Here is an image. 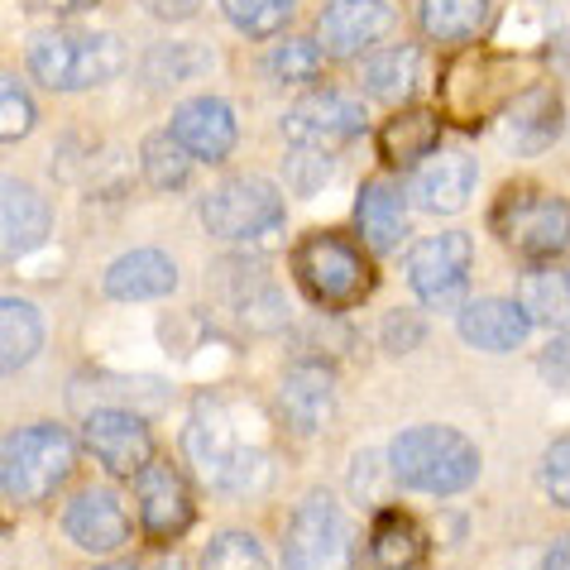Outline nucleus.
<instances>
[{
	"instance_id": "15",
	"label": "nucleus",
	"mask_w": 570,
	"mask_h": 570,
	"mask_svg": "<svg viewBox=\"0 0 570 570\" xmlns=\"http://www.w3.org/2000/svg\"><path fill=\"white\" fill-rule=\"evenodd\" d=\"M499 135L513 154H542L551 139L561 135V101L551 87H528L503 106Z\"/></svg>"
},
{
	"instance_id": "24",
	"label": "nucleus",
	"mask_w": 570,
	"mask_h": 570,
	"mask_svg": "<svg viewBox=\"0 0 570 570\" xmlns=\"http://www.w3.org/2000/svg\"><path fill=\"white\" fill-rule=\"evenodd\" d=\"M39 351H43V316L24 297H6L0 303V364H6V374H20Z\"/></svg>"
},
{
	"instance_id": "32",
	"label": "nucleus",
	"mask_w": 570,
	"mask_h": 570,
	"mask_svg": "<svg viewBox=\"0 0 570 570\" xmlns=\"http://www.w3.org/2000/svg\"><path fill=\"white\" fill-rule=\"evenodd\" d=\"M283 178H288L303 197L322 193L326 178H331V149H307V145H297V149L288 154V168H283Z\"/></svg>"
},
{
	"instance_id": "14",
	"label": "nucleus",
	"mask_w": 570,
	"mask_h": 570,
	"mask_svg": "<svg viewBox=\"0 0 570 570\" xmlns=\"http://www.w3.org/2000/svg\"><path fill=\"white\" fill-rule=\"evenodd\" d=\"M139 513H145V528L154 537H178L183 528H193L197 518L193 489L168 461H149L139 470Z\"/></svg>"
},
{
	"instance_id": "29",
	"label": "nucleus",
	"mask_w": 570,
	"mask_h": 570,
	"mask_svg": "<svg viewBox=\"0 0 570 570\" xmlns=\"http://www.w3.org/2000/svg\"><path fill=\"white\" fill-rule=\"evenodd\" d=\"M145 178L149 187H158V193H178V187H187V178H193V149L183 145L178 135H149L145 139Z\"/></svg>"
},
{
	"instance_id": "11",
	"label": "nucleus",
	"mask_w": 570,
	"mask_h": 570,
	"mask_svg": "<svg viewBox=\"0 0 570 570\" xmlns=\"http://www.w3.org/2000/svg\"><path fill=\"white\" fill-rule=\"evenodd\" d=\"M407 283H413V293L422 297V303H432V307L455 303V297L465 293V283H470V240L461 230H446V235L422 240L413 249V259H407Z\"/></svg>"
},
{
	"instance_id": "36",
	"label": "nucleus",
	"mask_w": 570,
	"mask_h": 570,
	"mask_svg": "<svg viewBox=\"0 0 570 570\" xmlns=\"http://www.w3.org/2000/svg\"><path fill=\"white\" fill-rule=\"evenodd\" d=\"M542 489L557 509H570V441H557L542 461Z\"/></svg>"
},
{
	"instance_id": "19",
	"label": "nucleus",
	"mask_w": 570,
	"mask_h": 570,
	"mask_svg": "<svg viewBox=\"0 0 570 570\" xmlns=\"http://www.w3.org/2000/svg\"><path fill=\"white\" fill-rule=\"evenodd\" d=\"M101 283L106 297H116V303H154V297H168L178 288V268L164 249H130L106 268Z\"/></svg>"
},
{
	"instance_id": "5",
	"label": "nucleus",
	"mask_w": 570,
	"mask_h": 570,
	"mask_svg": "<svg viewBox=\"0 0 570 570\" xmlns=\"http://www.w3.org/2000/svg\"><path fill=\"white\" fill-rule=\"evenodd\" d=\"M72 465H77V441L58 422L10 432L6 455H0V474H6V489L14 499H49L72 474Z\"/></svg>"
},
{
	"instance_id": "25",
	"label": "nucleus",
	"mask_w": 570,
	"mask_h": 570,
	"mask_svg": "<svg viewBox=\"0 0 570 570\" xmlns=\"http://www.w3.org/2000/svg\"><path fill=\"white\" fill-rule=\"evenodd\" d=\"M417 82H422V49H413V43L379 53L370 68H364V87H370V97L374 101H389V106L413 101Z\"/></svg>"
},
{
	"instance_id": "6",
	"label": "nucleus",
	"mask_w": 570,
	"mask_h": 570,
	"mask_svg": "<svg viewBox=\"0 0 570 570\" xmlns=\"http://www.w3.org/2000/svg\"><path fill=\"white\" fill-rule=\"evenodd\" d=\"M494 235L522 259H557L570 249V202L522 187L494 207Z\"/></svg>"
},
{
	"instance_id": "1",
	"label": "nucleus",
	"mask_w": 570,
	"mask_h": 570,
	"mask_svg": "<svg viewBox=\"0 0 570 570\" xmlns=\"http://www.w3.org/2000/svg\"><path fill=\"white\" fill-rule=\"evenodd\" d=\"M183 451L197 480L220 494H259L274 480V455L259 436V417L235 399H202L183 432Z\"/></svg>"
},
{
	"instance_id": "33",
	"label": "nucleus",
	"mask_w": 570,
	"mask_h": 570,
	"mask_svg": "<svg viewBox=\"0 0 570 570\" xmlns=\"http://www.w3.org/2000/svg\"><path fill=\"white\" fill-rule=\"evenodd\" d=\"M0 106H6V110H0V130H6L10 145L35 130V106H29L24 87L14 82V77H6V82H0Z\"/></svg>"
},
{
	"instance_id": "37",
	"label": "nucleus",
	"mask_w": 570,
	"mask_h": 570,
	"mask_svg": "<svg viewBox=\"0 0 570 570\" xmlns=\"http://www.w3.org/2000/svg\"><path fill=\"white\" fill-rule=\"evenodd\" d=\"M426 336V326L417 322V316L413 312H393L389 316V322H384V351H413V345Z\"/></svg>"
},
{
	"instance_id": "17",
	"label": "nucleus",
	"mask_w": 570,
	"mask_h": 570,
	"mask_svg": "<svg viewBox=\"0 0 570 570\" xmlns=\"http://www.w3.org/2000/svg\"><path fill=\"white\" fill-rule=\"evenodd\" d=\"M470 193H474V158L470 154L441 149V154H426L413 168V197L426 212L455 216L470 202Z\"/></svg>"
},
{
	"instance_id": "28",
	"label": "nucleus",
	"mask_w": 570,
	"mask_h": 570,
	"mask_svg": "<svg viewBox=\"0 0 570 570\" xmlns=\"http://www.w3.org/2000/svg\"><path fill=\"white\" fill-rule=\"evenodd\" d=\"M422 551H426V537L417 532L413 518L399 513V509L379 513L374 532H370V561H379V566H413V561H422Z\"/></svg>"
},
{
	"instance_id": "40",
	"label": "nucleus",
	"mask_w": 570,
	"mask_h": 570,
	"mask_svg": "<svg viewBox=\"0 0 570 570\" xmlns=\"http://www.w3.org/2000/svg\"><path fill=\"white\" fill-rule=\"evenodd\" d=\"M542 566H551V570H570V537H561V542H551V547H547Z\"/></svg>"
},
{
	"instance_id": "26",
	"label": "nucleus",
	"mask_w": 570,
	"mask_h": 570,
	"mask_svg": "<svg viewBox=\"0 0 570 570\" xmlns=\"http://www.w3.org/2000/svg\"><path fill=\"white\" fill-rule=\"evenodd\" d=\"M417 20L441 43H465L484 29L489 0H417Z\"/></svg>"
},
{
	"instance_id": "2",
	"label": "nucleus",
	"mask_w": 570,
	"mask_h": 570,
	"mask_svg": "<svg viewBox=\"0 0 570 570\" xmlns=\"http://www.w3.org/2000/svg\"><path fill=\"white\" fill-rule=\"evenodd\" d=\"M393 480L417 494H461L480 480V451L474 441L451 432V426H413V432L393 436L389 446Z\"/></svg>"
},
{
	"instance_id": "34",
	"label": "nucleus",
	"mask_w": 570,
	"mask_h": 570,
	"mask_svg": "<svg viewBox=\"0 0 570 570\" xmlns=\"http://www.w3.org/2000/svg\"><path fill=\"white\" fill-rule=\"evenodd\" d=\"M264 561H268L264 547L245 532H220L207 547V566H264Z\"/></svg>"
},
{
	"instance_id": "27",
	"label": "nucleus",
	"mask_w": 570,
	"mask_h": 570,
	"mask_svg": "<svg viewBox=\"0 0 570 570\" xmlns=\"http://www.w3.org/2000/svg\"><path fill=\"white\" fill-rule=\"evenodd\" d=\"M518 293L522 307L532 312V322L570 331V268H532Z\"/></svg>"
},
{
	"instance_id": "22",
	"label": "nucleus",
	"mask_w": 570,
	"mask_h": 570,
	"mask_svg": "<svg viewBox=\"0 0 570 570\" xmlns=\"http://www.w3.org/2000/svg\"><path fill=\"white\" fill-rule=\"evenodd\" d=\"M278 413L293 432H316L331 413V374L326 370H293L278 389Z\"/></svg>"
},
{
	"instance_id": "4",
	"label": "nucleus",
	"mask_w": 570,
	"mask_h": 570,
	"mask_svg": "<svg viewBox=\"0 0 570 570\" xmlns=\"http://www.w3.org/2000/svg\"><path fill=\"white\" fill-rule=\"evenodd\" d=\"M125 68V43L101 29H49L29 43V72L49 91H91Z\"/></svg>"
},
{
	"instance_id": "31",
	"label": "nucleus",
	"mask_w": 570,
	"mask_h": 570,
	"mask_svg": "<svg viewBox=\"0 0 570 570\" xmlns=\"http://www.w3.org/2000/svg\"><path fill=\"white\" fill-rule=\"evenodd\" d=\"M220 6H226L230 24L240 29V35L268 39V35H278V29L293 20L297 0H220Z\"/></svg>"
},
{
	"instance_id": "30",
	"label": "nucleus",
	"mask_w": 570,
	"mask_h": 570,
	"mask_svg": "<svg viewBox=\"0 0 570 570\" xmlns=\"http://www.w3.org/2000/svg\"><path fill=\"white\" fill-rule=\"evenodd\" d=\"M316 72H322V43L312 39H283L264 58V77L278 87H307L316 82Z\"/></svg>"
},
{
	"instance_id": "3",
	"label": "nucleus",
	"mask_w": 570,
	"mask_h": 570,
	"mask_svg": "<svg viewBox=\"0 0 570 570\" xmlns=\"http://www.w3.org/2000/svg\"><path fill=\"white\" fill-rule=\"evenodd\" d=\"M293 274L303 283V293L312 297L316 307H360L364 297L374 293V259L351 240V235H336V230H322V235H307L303 245L293 249Z\"/></svg>"
},
{
	"instance_id": "13",
	"label": "nucleus",
	"mask_w": 570,
	"mask_h": 570,
	"mask_svg": "<svg viewBox=\"0 0 570 570\" xmlns=\"http://www.w3.org/2000/svg\"><path fill=\"white\" fill-rule=\"evenodd\" d=\"M62 532L82 551H116L130 542V513L110 489H82L62 513Z\"/></svg>"
},
{
	"instance_id": "7",
	"label": "nucleus",
	"mask_w": 570,
	"mask_h": 570,
	"mask_svg": "<svg viewBox=\"0 0 570 570\" xmlns=\"http://www.w3.org/2000/svg\"><path fill=\"white\" fill-rule=\"evenodd\" d=\"M278 220H283V202L274 183L264 178H230L202 197V226L230 245L264 240V235L278 230Z\"/></svg>"
},
{
	"instance_id": "38",
	"label": "nucleus",
	"mask_w": 570,
	"mask_h": 570,
	"mask_svg": "<svg viewBox=\"0 0 570 570\" xmlns=\"http://www.w3.org/2000/svg\"><path fill=\"white\" fill-rule=\"evenodd\" d=\"M537 370H542L557 389H570V331H561V336L547 345L542 360H537Z\"/></svg>"
},
{
	"instance_id": "18",
	"label": "nucleus",
	"mask_w": 570,
	"mask_h": 570,
	"mask_svg": "<svg viewBox=\"0 0 570 570\" xmlns=\"http://www.w3.org/2000/svg\"><path fill=\"white\" fill-rule=\"evenodd\" d=\"M528 326H532V312L513 303V297H480L461 312V336L474 351H518L528 341Z\"/></svg>"
},
{
	"instance_id": "35",
	"label": "nucleus",
	"mask_w": 570,
	"mask_h": 570,
	"mask_svg": "<svg viewBox=\"0 0 570 570\" xmlns=\"http://www.w3.org/2000/svg\"><path fill=\"white\" fill-rule=\"evenodd\" d=\"M207 62H212L207 49H154V53H149V72L168 68L164 77H158V82H183V77L207 72Z\"/></svg>"
},
{
	"instance_id": "41",
	"label": "nucleus",
	"mask_w": 570,
	"mask_h": 570,
	"mask_svg": "<svg viewBox=\"0 0 570 570\" xmlns=\"http://www.w3.org/2000/svg\"><path fill=\"white\" fill-rule=\"evenodd\" d=\"M39 6H49V10H77V6H91V0H39Z\"/></svg>"
},
{
	"instance_id": "39",
	"label": "nucleus",
	"mask_w": 570,
	"mask_h": 570,
	"mask_svg": "<svg viewBox=\"0 0 570 570\" xmlns=\"http://www.w3.org/2000/svg\"><path fill=\"white\" fill-rule=\"evenodd\" d=\"M154 20H168V24H178V20H193V14L202 10V0H139Z\"/></svg>"
},
{
	"instance_id": "20",
	"label": "nucleus",
	"mask_w": 570,
	"mask_h": 570,
	"mask_svg": "<svg viewBox=\"0 0 570 570\" xmlns=\"http://www.w3.org/2000/svg\"><path fill=\"white\" fill-rule=\"evenodd\" d=\"M49 230H53L49 202H43L29 183L10 178L6 193H0V240H6V255L20 259V255H29V249H39L43 240H49Z\"/></svg>"
},
{
	"instance_id": "16",
	"label": "nucleus",
	"mask_w": 570,
	"mask_h": 570,
	"mask_svg": "<svg viewBox=\"0 0 570 570\" xmlns=\"http://www.w3.org/2000/svg\"><path fill=\"white\" fill-rule=\"evenodd\" d=\"M173 135L193 149L197 164H220L235 149V110L220 97H197L173 110Z\"/></svg>"
},
{
	"instance_id": "21",
	"label": "nucleus",
	"mask_w": 570,
	"mask_h": 570,
	"mask_svg": "<svg viewBox=\"0 0 570 570\" xmlns=\"http://www.w3.org/2000/svg\"><path fill=\"white\" fill-rule=\"evenodd\" d=\"M355 230L374 255H389L407 230V207H403L399 187L393 183H364V193L355 202Z\"/></svg>"
},
{
	"instance_id": "9",
	"label": "nucleus",
	"mask_w": 570,
	"mask_h": 570,
	"mask_svg": "<svg viewBox=\"0 0 570 570\" xmlns=\"http://www.w3.org/2000/svg\"><path fill=\"white\" fill-rule=\"evenodd\" d=\"M370 130V116L364 106L351 101L345 91H312L307 101H297L288 116H283V135L288 145H307V149H336V145H351Z\"/></svg>"
},
{
	"instance_id": "23",
	"label": "nucleus",
	"mask_w": 570,
	"mask_h": 570,
	"mask_svg": "<svg viewBox=\"0 0 570 570\" xmlns=\"http://www.w3.org/2000/svg\"><path fill=\"white\" fill-rule=\"evenodd\" d=\"M379 154L399 168H417L426 154H436V116L426 106L389 116V125L379 130Z\"/></svg>"
},
{
	"instance_id": "8",
	"label": "nucleus",
	"mask_w": 570,
	"mask_h": 570,
	"mask_svg": "<svg viewBox=\"0 0 570 570\" xmlns=\"http://www.w3.org/2000/svg\"><path fill=\"white\" fill-rule=\"evenodd\" d=\"M345 551H351V528H345L341 503L331 499L326 489H312L293 509L283 561L288 566H341Z\"/></svg>"
},
{
	"instance_id": "10",
	"label": "nucleus",
	"mask_w": 570,
	"mask_h": 570,
	"mask_svg": "<svg viewBox=\"0 0 570 570\" xmlns=\"http://www.w3.org/2000/svg\"><path fill=\"white\" fill-rule=\"evenodd\" d=\"M82 441L110 474H120V480H130V474H139L154 461V432H149L145 417L130 413V407H97V413L82 422Z\"/></svg>"
},
{
	"instance_id": "12",
	"label": "nucleus",
	"mask_w": 570,
	"mask_h": 570,
	"mask_svg": "<svg viewBox=\"0 0 570 570\" xmlns=\"http://www.w3.org/2000/svg\"><path fill=\"white\" fill-rule=\"evenodd\" d=\"M393 29V10L384 0H331L316 20V39L331 58H360L384 43Z\"/></svg>"
}]
</instances>
